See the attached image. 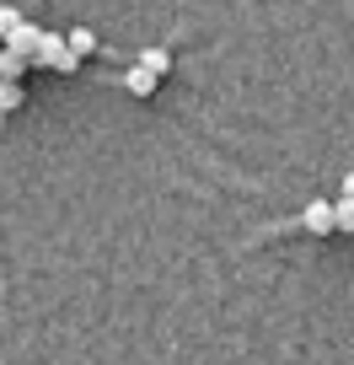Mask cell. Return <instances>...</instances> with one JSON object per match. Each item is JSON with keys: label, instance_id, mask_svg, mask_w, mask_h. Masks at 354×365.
<instances>
[{"label": "cell", "instance_id": "cell-1", "mask_svg": "<svg viewBox=\"0 0 354 365\" xmlns=\"http://www.w3.org/2000/svg\"><path fill=\"white\" fill-rule=\"evenodd\" d=\"M33 65H54V70H76L80 54H70V33H43V43L33 48Z\"/></svg>", "mask_w": 354, "mask_h": 365}, {"label": "cell", "instance_id": "cell-2", "mask_svg": "<svg viewBox=\"0 0 354 365\" xmlns=\"http://www.w3.org/2000/svg\"><path fill=\"white\" fill-rule=\"evenodd\" d=\"M301 226H306L311 237H328V231H338V205H328V199H311V205L301 210Z\"/></svg>", "mask_w": 354, "mask_h": 365}, {"label": "cell", "instance_id": "cell-3", "mask_svg": "<svg viewBox=\"0 0 354 365\" xmlns=\"http://www.w3.org/2000/svg\"><path fill=\"white\" fill-rule=\"evenodd\" d=\"M124 86L135 91V97H156L161 76H156V70H150V65H135V70H129V76H124Z\"/></svg>", "mask_w": 354, "mask_h": 365}, {"label": "cell", "instance_id": "cell-4", "mask_svg": "<svg viewBox=\"0 0 354 365\" xmlns=\"http://www.w3.org/2000/svg\"><path fill=\"white\" fill-rule=\"evenodd\" d=\"M38 43H43V27H33V22H22L11 38H6V48H16V54H27V59H33Z\"/></svg>", "mask_w": 354, "mask_h": 365}, {"label": "cell", "instance_id": "cell-5", "mask_svg": "<svg viewBox=\"0 0 354 365\" xmlns=\"http://www.w3.org/2000/svg\"><path fill=\"white\" fill-rule=\"evenodd\" d=\"M27 65H33V59H27V54H16V48H6V54H0V81H22V76H27Z\"/></svg>", "mask_w": 354, "mask_h": 365}, {"label": "cell", "instance_id": "cell-6", "mask_svg": "<svg viewBox=\"0 0 354 365\" xmlns=\"http://www.w3.org/2000/svg\"><path fill=\"white\" fill-rule=\"evenodd\" d=\"M70 54H80V59L97 54V33L92 27H70Z\"/></svg>", "mask_w": 354, "mask_h": 365}, {"label": "cell", "instance_id": "cell-7", "mask_svg": "<svg viewBox=\"0 0 354 365\" xmlns=\"http://www.w3.org/2000/svg\"><path fill=\"white\" fill-rule=\"evenodd\" d=\"M22 97H27V86H22V81H0V113L22 108Z\"/></svg>", "mask_w": 354, "mask_h": 365}, {"label": "cell", "instance_id": "cell-8", "mask_svg": "<svg viewBox=\"0 0 354 365\" xmlns=\"http://www.w3.org/2000/svg\"><path fill=\"white\" fill-rule=\"evenodd\" d=\"M140 65H150L156 76H167V70H172V54H167V48H145V54H140Z\"/></svg>", "mask_w": 354, "mask_h": 365}, {"label": "cell", "instance_id": "cell-9", "mask_svg": "<svg viewBox=\"0 0 354 365\" xmlns=\"http://www.w3.org/2000/svg\"><path fill=\"white\" fill-rule=\"evenodd\" d=\"M16 27H22V11H16V6H0V38H11Z\"/></svg>", "mask_w": 354, "mask_h": 365}, {"label": "cell", "instance_id": "cell-10", "mask_svg": "<svg viewBox=\"0 0 354 365\" xmlns=\"http://www.w3.org/2000/svg\"><path fill=\"white\" fill-rule=\"evenodd\" d=\"M338 231H354V199L349 194L338 199Z\"/></svg>", "mask_w": 354, "mask_h": 365}, {"label": "cell", "instance_id": "cell-11", "mask_svg": "<svg viewBox=\"0 0 354 365\" xmlns=\"http://www.w3.org/2000/svg\"><path fill=\"white\" fill-rule=\"evenodd\" d=\"M343 194H349V199H354V172H349V178H343Z\"/></svg>", "mask_w": 354, "mask_h": 365}]
</instances>
